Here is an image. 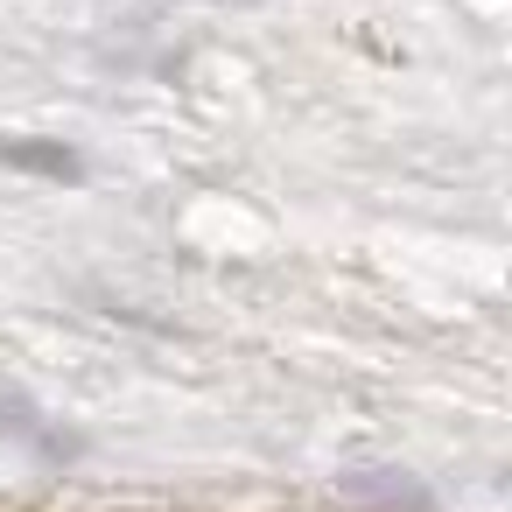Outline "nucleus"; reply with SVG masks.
Instances as JSON below:
<instances>
[{
  "label": "nucleus",
  "instance_id": "f257e3e1",
  "mask_svg": "<svg viewBox=\"0 0 512 512\" xmlns=\"http://www.w3.org/2000/svg\"><path fill=\"white\" fill-rule=\"evenodd\" d=\"M0 162H8V169H29V176H57V183L78 176V155L57 148V141H0Z\"/></svg>",
  "mask_w": 512,
  "mask_h": 512
}]
</instances>
